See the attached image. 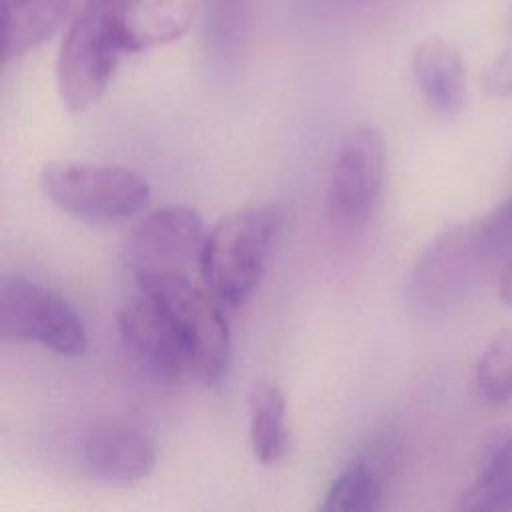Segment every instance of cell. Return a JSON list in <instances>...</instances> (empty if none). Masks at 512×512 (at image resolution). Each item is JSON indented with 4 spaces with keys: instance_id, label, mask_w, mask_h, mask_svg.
Instances as JSON below:
<instances>
[{
    "instance_id": "cell-1",
    "label": "cell",
    "mask_w": 512,
    "mask_h": 512,
    "mask_svg": "<svg viewBox=\"0 0 512 512\" xmlns=\"http://www.w3.org/2000/svg\"><path fill=\"white\" fill-rule=\"evenodd\" d=\"M280 228V206L264 202L238 208L208 230L198 270L224 306L244 304L258 288Z\"/></svg>"
},
{
    "instance_id": "cell-2",
    "label": "cell",
    "mask_w": 512,
    "mask_h": 512,
    "mask_svg": "<svg viewBox=\"0 0 512 512\" xmlns=\"http://www.w3.org/2000/svg\"><path fill=\"white\" fill-rule=\"evenodd\" d=\"M478 226L454 224L420 252L406 278L404 298L418 318H440L462 304L486 270Z\"/></svg>"
},
{
    "instance_id": "cell-3",
    "label": "cell",
    "mask_w": 512,
    "mask_h": 512,
    "mask_svg": "<svg viewBox=\"0 0 512 512\" xmlns=\"http://www.w3.org/2000/svg\"><path fill=\"white\" fill-rule=\"evenodd\" d=\"M126 54L110 0H92L70 24L58 52L56 82L64 106L84 112L106 92Z\"/></svg>"
},
{
    "instance_id": "cell-4",
    "label": "cell",
    "mask_w": 512,
    "mask_h": 512,
    "mask_svg": "<svg viewBox=\"0 0 512 512\" xmlns=\"http://www.w3.org/2000/svg\"><path fill=\"white\" fill-rule=\"evenodd\" d=\"M46 196L84 220H122L150 204V184L138 172L92 162H50L40 172Z\"/></svg>"
},
{
    "instance_id": "cell-5",
    "label": "cell",
    "mask_w": 512,
    "mask_h": 512,
    "mask_svg": "<svg viewBox=\"0 0 512 512\" xmlns=\"http://www.w3.org/2000/svg\"><path fill=\"white\" fill-rule=\"evenodd\" d=\"M0 334L8 342H34L60 356H82L88 330L58 292L24 276L0 282Z\"/></svg>"
},
{
    "instance_id": "cell-6",
    "label": "cell",
    "mask_w": 512,
    "mask_h": 512,
    "mask_svg": "<svg viewBox=\"0 0 512 512\" xmlns=\"http://www.w3.org/2000/svg\"><path fill=\"white\" fill-rule=\"evenodd\" d=\"M206 226L198 210L166 204L146 214L126 240V264L138 284L160 276H188L206 242Z\"/></svg>"
},
{
    "instance_id": "cell-7",
    "label": "cell",
    "mask_w": 512,
    "mask_h": 512,
    "mask_svg": "<svg viewBox=\"0 0 512 512\" xmlns=\"http://www.w3.org/2000/svg\"><path fill=\"white\" fill-rule=\"evenodd\" d=\"M118 332L130 356L156 380L176 384L194 378V360L186 332L174 310L154 290L140 288L122 306L118 312Z\"/></svg>"
},
{
    "instance_id": "cell-8",
    "label": "cell",
    "mask_w": 512,
    "mask_h": 512,
    "mask_svg": "<svg viewBox=\"0 0 512 512\" xmlns=\"http://www.w3.org/2000/svg\"><path fill=\"white\" fill-rule=\"evenodd\" d=\"M160 294L178 316L194 360V378L212 386L222 380L230 364V326L222 302L190 276H160L138 284Z\"/></svg>"
},
{
    "instance_id": "cell-9",
    "label": "cell",
    "mask_w": 512,
    "mask_h": 512,
    "mask_svg": "<svg viewBox=\"0 0 512 512\" xmlns=\"http://www.w3.org/2000/svg\"><path fill=\"white\" fill-rule=\"evenodd\" d=\"M386 172V140L372 124L346 132L332 164L328 214L340 226L362 224L374 210Z\"/></svg>"
},
{
    "instance_id": "cell-10",
    "label": "cell",
    "mask_w": 512,
    "mask_h": 512,
    "mask_svg": "<svg viewBox=\"0 0 512 512\" xmlns=\"http://www.w3.org/2000/svg\"><path fill=\"white\" fill-rule=\"evenodd\" d=\"M86 470L108 484L128 486L144 480L156 466V446L126 424H100L84 440Z\"/></svg>"
},
{
    "instance_id": "cell-11",
    "label": "cell",
    "mask_w": 512,
    "mask_h": 512,
    "mask_svg": "<svg viewBox=\"0 0 512 512\" xmlns=\"http://www.w3.org/2000/svg\"><path fill=\"white\" fill-rule=\"evenodd\" d=\"M110 6L126 52L174 42L202 16V0H110Z\"/></svg>"
},
{
    "instance_id": "cell-12",
    "label": "cell",
    "mask_w": 512,
    "mask_h": 512,
    "mask_svg": "<svg viewBox=\"0 0 512 512\" xmlns=\"http://www.w3.org/2000/svg\"><path fill=\"white\" fill-rule=\"evenodd\" d=\"M412 74L420 94L440 114H458L466 102V68L460 52L444 38L430 36L412 52Z\"/></svg>"
},
{
    "instance_id": "cell-13",
    "label": "cell",
    "mask_w": 512,
    "mask_h": 512,
    "mask_svg": "<svg viewBox=\"0 0 512 512\" xmlns=\"http://www.w3.org/2000/svg\"><path fill=\"white\" fill-rule=\"evenodd\" d=\"M394 452L380 442L366 454L350 460L330 482L320 510L324 512H374L382 506L386 478L392 472Z\"/></svg>"
},
{
    "instance_id": "cell-14",
    "label": "cell",
    "mask_w": 512,
    "mask_h": 512,
    "mask_svg": "<svg viewBox=\"0 0 512 512\" xmlns=\"http://www.w3.org/2000/svg\"><path fill=\"white\" fill-rule=\"evenodd\" d=\"M74 0H2L4 60L44 44L66 22Z\"/></svg>"
},
{
    "instance_id": "cell-15",
    "label": "cell",
    "mask_w": 512,
    "mask_h": 512,
    "mask_svg": "<svg viewBox=\"0 0 512 512\" xmlns=\"http://www.w3.org/2000/svg\"><path fill=\"white\" fill-rule=\"evenodd\" d=\"M252 0H202V32L210 58L236 64L250 40Z\"/></svg>"
},
{
    "instance_id": "cell-16",
    "label": "cell",
    "mask_w": 512,
    "mask_h": 512,
    "mask_svg": "<svg viewBox=\"0 0 512 512\" xmlns=\"http://www.w3.org/2000/svg\"><path fill=\"white\" fill-rule=\"evenodd\" d=\"M456 508L482 512L512 508V432L490 442Z\"/></svg>"
},
{
    "instance_id": "cell-17",
    "label": "cell",
    "mask_w": 512,
    "mask_h": 512,
    "mask_svg": "<svg viewBox=\"0 0 512 512\" xmlns=\"http://www.w3.org/2000/svg\"><path fill=\"white\" fill-rule=\"evenodd\" d=\"M248 412L254 456L262 464L278 462L290 446L284 394L270 382H256L248 392Z\"/></svg>"
},
{
    "instance_id": "cell-18",
    "label": "cell",
    "mask_w": 512,
    "mask_h": 512,
    "mask_svg": "<svg viewBox=\"0 0 512 512\" xmlns=\"http://www.w3.org/2000/svg\"><path fill=\"white\" fill-rule=\"evenodd\" d=\"M482 404L502 408L512 400V328L500 330L482 350L474 372Z\"/></svg>"
},
{
    "instance_id": "cell-19",
    "label": "cell",
    "mask_w": 512,
    "mask_h": 512,
    "mask_svg": "<svg viewBox=\"0 0 512 512\" xmlns=\"http://www.w3.org/2000/svg\"><path fill=\"white\" fill-rule=\"evenodd\" d=\"M476 226L486 266L506 264L512 258V194L476 220Z\"/></svg>"
},
{
    "instance_id": "cell-20",
    "label": "cell",
    "mask_w": 512,
    "mask_h": 512,
    "mask_svg": "<svg viewBox=\"0 0 512 512\" xmlns=\"http://www.w3.org/2000/svg\"><path fill=\"white\" fill-rule=\"evenodd\" d=\"M482 86L494 98H512V50L498 54L484 68Z\"/></svg>"
},
{
    "instance_id": "cell-21",
    "label": "cell",
    "mask_w": 512,
    "mask_h": 512,
    "mask_svg": "<svg viewBox=\"0 0 512 512\" xmlns=\"http://www.w3.org/2000/svg\"><path fill=\"white\" fill-rule=\"evenodd\" d=\"M498 296L504 304L512 306V258L502 268L500 282H498Z\"/></svg>"
}]
</instances>
